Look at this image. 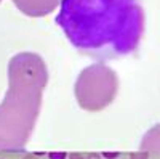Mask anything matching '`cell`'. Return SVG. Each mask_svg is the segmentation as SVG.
I'll return each mask as SVG.
<instances>
[{"mask_svg": "<svg viewBox=\"0 0 160 159\" xmlns=\"http://www.w3.org/2000/svg\"><path fill=\"white\" fill-rule=\"evenodd\" d=\"M55 21L77 51L101 61L131 55L144 32L139 0H61Z\"/></svg>", "mask_w": 160, "mask_h": 159, "instance_id": "cell-1", "label": "cell"}, {"mask_svg": "<svg viewBox=\"0 0 160 159\" xmlns=\"http://www.w3.org/2000/svg\"><path fill=\"white\" fill-rule=\"evenodd\" d=\"M141 150L142 151H157L160 153V124L151 129L148 134L144 135L141 141Z\"/></svg>", "mask_w": 160, "mask_h": 159, "instance_id": "cell-2", "label": "cell"}, {"mask_svg": "<svg viewBox=\"0 0 160 159\" xmlns=\"http://www.w3.org/2000/svg\"><path fill=\"white\" fill-rule=\"evenodd\" d=\"M50 159H68V153L66 151H51L48 154Z\"/></svg>", "mask_w": 160, "mask_h": 159, "instance_id": "cell-3", "label": "cell"}, {"mask_svg": "<svg viewBox=\"0 0 160 159\" xmlns=\"http://www.w3.org/2000/svg\"><path fill=\"white\" fill-rule=\"evenodd\" d=\"M130 157L131 159H148L149 157V153L148 151H136V153H131Z\"/></svg>", "mask_w": 160, "mask_h": 159, "instance_id": "cell-4", "label": "cell"}, {"mask_svg": "<svg viewBox=\"0 0 160 159\" xmlns=\"http://www.w3.org/2000/svg\"><path fill=\"white\" fill-rule=\"evenodd\" d=\"M118 156H120L118 153H102V157H106V159H115Z\"/></svg>", "mask_w": 160, "mask_h": 159, "instance_id": "cell-5", "label": "cell"}, {"mask_svg": "<svg viewBox=\"0 0 160 159\" xmlns=\"http://www.w3.org/2000/svg\"><path fill=\"white\" fill-rule=\"evenodd\" d=\"M85 159H101V154H98V153H90V154H87Z\"/></svg>", "mask_w": 160, "mask_h": 159, "instance_id": "cell-6", "label": "cell"}, {"mask_svg": "<svg viewBox=\"0 0 160 159\" xmlns=\"http://www.w3.org/2000/svg\"><path fill=\"white\" fill-rule=\"evenodd\" d=\"M68 159H85V157H83L82 154H77V153H74V154H71Z\"/></svg>", "mask_w": 160, "mask_h": 159, "instance_id": "cell-7", "label": "cell"}, {"mask_svg": "<svg viewBox=\"0 0 160 159\" xmlns=\"http://www.w3.org/2000/svg\"><path fill=\"white\" fill-rule=\"evenodd\" d=\"M26 159H34V157H26Z\"/></svg>", "mask_w": 160, "mask_h": 159, "instance_id": "cell-8", "label": "cell"}]
</instances>
